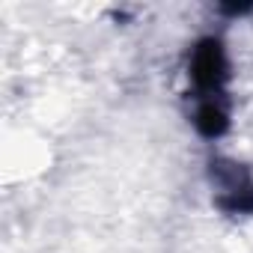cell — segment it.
<instances>
[{
  "label": "cell",
  "mask_w": 253,
  "mask_h": 253,
  "mask_svg": "<svg viewBox=\"0 0 253 253\" xmlns=\"http://www.w3.org/2000/svg\"><path fill=\"white\" fill-rule=\"evenodd\" d=\"M188 75L194 84L197 101H214L226 98V84H229V60L226 48L217 36H203L188 60Z\"/></svg>",
  "instance_id": "6da1fadb"
},
{
  "label": "cell",
  "mask_w": 253,
  "mask_h": 253,
  "mask_svg": "<svg viewBox=\"0 0 253 253\" xmlns=\"http://www.w3.org/2000/svg\"><path fill=\"white\" fill-rule=\"evenodd\" d=\"M209 176L217 188L214 206L223 214H253V176L244 164L229 158H211Z\"/></svg>",
  "instance_id": "7a4b0ae2"
},
{
  "label": "cell",
  "mask_w": 253,
  "mask_h": 253,
  "mask_svg": "<svg viewBox=\"0 0 253 253\" xmlns=\"http://www.w3.org/2000/svg\"><path fill=\"white\" fill-rule=\"evenodd\" d=\"M194 128L206 140H217L229 131V98H214V101H197L194 113Z\"/></svg>",
  "instance_id": "3957f363"
}]
</instances>
